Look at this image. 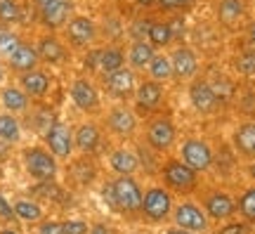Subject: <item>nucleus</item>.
<instances>
[{
	"label": "nucleus",
	"instance_id": "nucleus-1",
	"mask_svg": "<svg viewBox=\"0 0 255 234\" xmlns=\"http://www.w3.org/2000/svg\"><path fill=\"white\" fill-rule=\"evenodd\" d=\"M111 192H114V201H116L123 211H137V208H142L139 187H137V182L130 180L128 175H123L119 182H114V185H111Z\"/></svg>",
	"mask_w": 255,
	"mask_h": 234
},
{
	"label": "nucleus",
	"instance_id": "nucleus-2",
	"mask_svg": "<svg viewBox=\"0 0 255 234\" xmlns=\"http://www.w3.org/2000/svg\"><path fill=\"white\" fill-rule=\"evenodd\" d=\"M26 168L33 178H38V180H50L57 171V163H55V159H52L47 152H43V149H28L26 152Z\"/></svg>",
	"mask_w": 255,
	"mask_h": 234
},
{
	"label": "nucleus",
	"instance_id": "nucleus-3",
	"mask_svg": "<svg viewBox=\"0 0 255 234\" xmlns=\"http://www.w3.org/2000/svg\"><path fill=\"white\" fill-rule=\"evenodd\" d=\"M182 156L184 163L194 168V171H206L213 161V154H210V147L201 140H187L182 147Z\"/></svg>",
	"mask_w": 255,
	"mask_h": 234
},
{
	"label": "nucleus",
	"instance_id": "nucleus-4",
	"mask_svg": "<svg viewBox=\"0 0 255 234\" xmlns=\"http://www.w3.org/2000/svg\"><path fill=\"white\" fill-rule=\"evenodd\" d=\"M71 9H73L71 0H52V2H47L45 7L40 9V21L47 28H59L64 24H69Z\"/></svg>",
	"mask_w": 255,
	"mask_h": 234
},
{
	"label": "nucleus",
	"instance_id": "nucleus-5",
	"mask_svg": "<svg viewBox=\"0 0 255 234\" xmlns=\"http://www.w3.org/2000/svg\"><path fill=\"white\" fill-rule=\"evenodd\" d=\"M66 36H69V40H71L73 45L83 47V45H90L92 40H95L97 28H95V24L88 17H73L66 24Z\"/></svg>",
	"mask_w": 255,
	"mask_h": 234
},
{
	"label": "nucleus",
	"instance_id": "nucleus-6",
	"mask_svg": "<svg viewBox=\"0 0 255 234\" xmlns=\"http://www.w3.org/2000/svg\"><path fill=\"white\" fill-rule=\"evenodd\" d=\"M45 140H47V147L50 152L55 156H69L71 154V147H73V137H71V130L64 126V123H55L45 133Z\"/></svg>",
	"mask_w": 255,
	"mask_h": 234
},
{
	"label": "nucleus",
	"instance_id": "nucleus-7",
	"mask_svg": "<svg viewBox=\"0 0 255 234\" xmlns=\"http://www.w3.org/2000/svg\"><path fill=\"white\" fill-rule=\"evenodd\" d=\"M104 83H107V90L114 95V97H128L130 92H132V88H135V73L130 71V69H116V71L107 73V78H104Z\"/></svg>",
	"mask_w": 255,
	"mask_h": 234
},
{
	"label": "nucleus",
	"instance_id": "nucleus-8",
	"mask_svg": "<svg viewBox=\"0 0 255 234\" xmlns=\"http://www.w3.org/2000/svg\"><path fill=\"white\" fill-rule=\"evenodd\" d=\"M165 180L168 185L175 189H191L194 187V182H196V171L189 168L187 163H168L165 166Z\"/></svg>",
	"mask_w": 255,
	"mask_h": 234
},
{
	"label": "nucleus",
	"instance_id": "nucleus-9",
	"mask_svg": "<svg viewBox=\"0 0 255 234\" xmlns=\"http://www.w3.org/2000/svg\"><path fill=\"white\" fill-rule=\"evenodd\" d=\"M189 97H191V104H194V109L196 111H201V114H213L215 111V107H218V95L213 92V88H210L208 83H194L189 90Z\"/></svg>",
	"mask_w": 255,
	"mask_h": 234
},
{
	"label": "nucleus",
	"instance_id": "nucleus-10",
	"mask_svg": "<svg viewBox=\"0 0 255 234\" xmlns=\"http://www.w3.org/2000/svg\"><path fill=\"white\" fill-rule=\"evenodd\" d=\"M170 62H173V76L177 78H194V73L199 69V62H196V54L191 52L189 47H177L170 57Z\"/></svg>",
	"mask_w": 255,
	"mask_h": 234
},
{
	"label": "nucleus",
	"instance_id": "nucleus-11",
	"mask_svg": "<svg viewBox=\"0 0 255 234\" xmlns=\"http://www.w3.org/2000/svg\"><path fill=\"white\" fill-rule=\"evenodd\" d=\"M71 99H73V104H76L78 109H83V111H90V109H95V107H97V102H100L95 85H92L90 81H85V78L73 81V85H71Z\"/></svg>",
	"mask_w": 255,
	"mask_h": 234
},
{
	"label": "nucleus",
	"instance_id": "nucleus-12",
	"mask_svg": "<svg viewBox=\"0 0 255 234\" xmlns=\"http://www.w3.org/2000/svg\"><path fill=\"white\" fill-rule=\"evenodd\" d=\"M146 137H149L151 147H156V149H168L175 140V126L168 118H158V121H154V123L149 126Z\"/></svg>",
	"mask_w": 255,
	"mask_h": 234
},
{
	"label": "nucleus",
	"instance_id": "nucleus-13",
	"mask_svg": "<svg viewBox=\"0 0 255 234\" xmlns=\"http://www.w3.org/2000/svg\"><path fill=\"white\" fill-rule=\"evenodd\" d=\"M142 208H144V213L149 218L161 220V218H165L168 211H170V197L165 194L163 189H151V192H146L144 201H142Z\"/></svg>",
	"mask_w": 255,
	"mask_h": 234
},
{
	"label": "nucleus",
	"instance_id": "nucleus-14",
	"mask_svg": "<svg viewBox=\"0 0 255 234\" xmlns=\"http://www.w3.org/2000/svg\"><path fill=\"white\" fill-rule=\"evenodd\" d=\"M175 218H177V225H182V230H189V232H203L208 227L206 216L191 204H184V206L177 208Z\"/></svg>",
	"mask_w": 255,
	"mask_h": 234
},
{
	"label": "nucleus",
	"instance_id": "nucleus-15",
	"mask_svg": "<svg viewBox=\"0 0 255 234\" xmlns=\"http://www.w3.org/2000/svg\"><path fill=\"white\" fill-rule=\"evenodd\" d=\"M21 88L26 95H33V97H43L50 88V76L40 69H31L21 76Z\"/></svg>",
	"mask_w": 255,
	"mask_h": 234
},
{
	"label": "nucleus",
	"instance_id": "nucleus-16",
	"mask_svg": "<svg viewBox=\"0 0 255 234\" xmlns=\"http://www.w3.org/2000/svg\"><path fill=\"white\" fill-rule=\"evenodd\" d=\"M135 126H137V121L130 109L119 107L109 114V128L114 133H119V135H130V133L135 130Z\"/></svg>",
	"mask_w": 255,
	"mask_h": 234
},
{
	"label": "nucleus",
	"instance_id": "nucleus-17",
	"mask_svg": "<svg viewBox=\"0 0 255 234\" xmlns=\"http://www.w3.org/2000/svg\"><path fill=\"white\" fill-rule=\"evenodd\" d=\"M38 50H33L31 45H19L17 52L9 57V66L14 69V71H31V69H36L38 64Z\"/></svg>",
	"mask_w": 255,
	"mask_h": 234
},
{
	"label": "nucleus",
	"instance_id": "nucleus-18",
	"mask_svg": "<svg viewBox=\"0 0 255 234\" xmlns=\"http://www.w3.org/2000/svg\"><path fill=\"white\" fill-rule=\"evenodd\" d=\"M38 57L45 59V62H50V64H59L66 59V47H64L57 38L47 36L38 43Z\"/></svg>",
	"mask_w": 255,
	"mask_h": 234
},
{
	"label": "nucleus",
	"instance_id": "nucleus-19",
	"mask_svg": "<svg viewBox=\"0 0 255 234\" xmlns=\"http://www.w3.org/2000/svg\"><path fill=\"white\" fill-rule=\"evenodd\" d=\"M218 14H220V21H225L227 26H234L246 14V2L244 0H222L218 7Z\"/></svg>",
	"mask_w": 255,
	"mask_h": 234
},
{
	"label": "nucleus",
	"instance_id": "nucleus-20",
	"mask_svg": "<svg viewBox=\"0 0 255 234\" xmlns=\"http://www.w3.org/2000/svg\"><path fill=\"white\" fill-rule=\"evenodd\" d=\"M163 97V88H161V83L158 81H144L139 88H137V102H139V107H156L158 102Z\"/></svg>",
	"mask_w": 255,
	"mask_h": 234
},
{
	"label": "nucleus",
	"instance_id": "nucleus-21",
	"mask_svg": "<svg viewBox=\"0 0 255 234\" xmlns=\"http://www.w3.org/2000/svg\"><path fill=\"white\" fill-rule=\"evenodd\" d=\"M154 45L151 43H144V40H135L132 47H130V52H128V59L130 64L135 66V69H146L149 62L154 59Z\"/></svg>",
	"mask_w": 255,
	"mask_h": 234
},
{
	"label": "nucleus",
	"instance_id": "nucleus-22",
	"mask_svg": "<svg viewBox=\"0 0 255 234\" xmlns=\"http://www.w3.org/2000/svg\"><path fill=\"white\" fill-rule=\"evenodd\" d=\"M111 168L121 173V175H130V173H135L139 168V161H137V156L132 152L119 149V152L111 154Z\"/></svg>",
	"mask_w": 255,
	"mask_h": 234
},
{
	"label": "nucleus",
	"instance_id": "nucleus-23",
	"mask_svg": "<svg viewBox=\"0 0 255 234\" xmlns=\"http://www.w3.org/2000/svg\"><path fill=\"white\" fill-rule=\"evenodd\" d=\"M234 144L241 154L246 156H255V123H244L234 133Z\"/></svg>",
	"mask_w": 255,
	"mask_h": 234
},
{
	"label": "nucleus",
	"instance_id": "nucleus-24",
	"mask_svg": "<svg viewBox=\"0 0 255 234\" xmlns=\"http://www.w3.org/2000/svg\"><path fill=\"white\" fill-rule=\"evenodd\" d=\"M123 52L119 47H107V50H100V62H97V71L102 73H111L123 66Z\"/></svg>",
	"mask_w": 255,
	"mask_h": 234
},
{
	"label": "nucleus",
	"instance_id": "nucleus-25",
	"mask_svg": "<svg viewBox=\"0 0 255 234\" xmlns=\"http://www.w3.org/2000/svg\"><path fill=\"white\" fill-rule=\"evenodd\" d=\"M0 99H2V107L7 111H26L28 107V95L19 88H5Z\"/></svg>",
	"mask_w": 255,
	"mask_h": 234
},
{
	"label": "nucleus",
	"instance_id": "nucleus-26",
	"mask_svg": "<svg viewBox=\"0 0 255 234\" xmlns=\"http://www.w3.org/2000/svg\"><path fill=\"white\" fill-rule=\"evenodd\" d=\"M76 144H78L81 152H92L100 144V130H97V126L85 123V126L78 128L76 130Z\"/></svg>",
	"mask_w": 255,
	"mask_h": 234
},
{
	"label": "nucleus",
	"instance_id": "nucleus-27",
	"mask_svg": "<svg viewBox=\"0 0 255 234\" xmlns=\"http://www.w3.org/2000/svg\"><path fill=\"white\" fill-rule=\"evenodd\" d=\"M146 69L151 73V78L158 83L173 78V62H170V57H165V54H154V59L149 62Z\"/></svg>",
	"mask_w": 255,
	"mask_h": 234
},
{
	"label": "nucleus",
	"instance_id": "nucleus-28",
	"mask_svg": "<svg viewBox=\"0 0 255 234\" xmlns=\"http://www.w3.org/2000/svg\"><path fill=\"white\" fill-rule=\"evenodd\" d=\"M206 208H208V213L213 218H229L232 213H234V201L229 197H225V194H215V197L208 199V204H206Z\"/></svg>",
	"mask_w": 255,
	"mask_h": 234
},
{
	"label": "nucleus",
	"instance_id": "nucleus-29",
	"mask_svg": "<svg viewBox=\"0 0 255 234\" xmlns=\"http://www.w3.org/2000/svg\"><path fill=\"white\" fill-rule=\"evenodd\" d=\"M21 135L19 121L12 114H0V140L2 142H17Z\"/></svg>",
	"mask_w": 255,
	"mask_h": 234
},
{
	"label": "nucleus",
	"instance_id": "nucleus-30",
	"mask_svg": "<svg viewBox=\"0 0 255 234\" xmlns=\"http://www.w3.org/2000/svg\"><path fill=\"white\" fill-rule=\"evenodd\" d=\"M149 43L154 47H165L173 43V33H170V26L168 24H151V31H149Z\"/></svg>",
	"mask_w": 255,
	"mask_h": 234
},
{
	"label": "nucleus",
	"instance_id": "nucleus-31",
	"mask_svg": "<svg viewBox=\"0 0 255 234\" xmlns=\"http://www.w3.org/2000/svg\"><path fill=\"white\" fill-rule=\"evenodd\" d=\"M21 21V9L17 0H0V24H14Z\"/></svg>",
	"mask_w": 255,
	"mask_h": 234
},
{
	"label": "nucleus",
	"instance_id": "nucleus-32",
	"mask_svg": "<svg viewBox=\"0 0 255 234\" xmlns=\"http://www.w3.org/2000/svg\"><path fill=\"white\" fill-rule=\"evenodd\" d=\"M21 45V40H19L17 33H12V31H0V57H12V54L17 52V47Z\"/></svg>",
	"mask_w": 255,
	"mask_h": 234
},
{
	"label": "nucleus",
	"instance_id": "nucleus-33",
	"mask_svg": "<svg viewBox=\"0 0 255 234\" xmlns=\"http://www.w3.org/2000/svg\"><path fill=\"white\" fill-rule=\"evenodd\" d=\"M14 213L21 220H38L40 218V208L36 204H31V201H19L17 206H14Z\"/></svg>",
	"mask_w": 255,
	"mask_h": 234
},
{
	"label": "nucleus",
	"instance_id": "nucleus-34",
	"mask_svg": "<svg viewBox=\"0 0 255 234\" xmlns=\"http://www.w3.org/2000/svg\"><path fill=\"white\" fill-rule=\"evenodd\" d=\"M237 69L244 76H255V52H244L237 59Z\"/></svg>",
	"mask_w": 255,
	"mask_h": 234
},
{
	"label": "nucleus",
	"instance_id": "nucleus-35",
	"mask_svg": "<svg viewBox=\"0 0 255 234\" xmlns=\"http://www.w3.org/2000/svg\"><path fill=\"white\" fill-rule=\"evenodd\" d=\"M239 208H241V213H244L248 220H255V189H251V192H246V194L241 197Z\"/></svg>",
	"mask_w": 255,
	"mask_h": 234
},
{
	"label": "nucleus",
	"instance_id": "nucleus-36",
	"mask_svg": "<svg viewBox=\"0 0 255 234\" xmlns=\"http://www.w3.org/2000/svg\"><path fill=\"white\" fill-rule=\"evenodd\" d=\"M149 31H151V21L149 19H137L130 26V36L135 40H144V38H149Z\"/></svg>",
	"mask_w": 255,
	"mask_h": 234
},
{
	"label": "nucleus",
	"instance_id": "nucleus-37",
	"mask_svg": "<svg viewBox=\"0 0 255 234\" xmlns=\"http://www.w3.org/2000/svg\"><path fill=\"white\" fill-rule=\"evenodd\" d=\"M55 123L57 121H55V116H52V111H47V109H40V111H38V116H36V130L38 133H47Z\"/></svg>",
	"mask_w": 255,
	"mask_h": 234
},
{
	"label": "nucleus",
	"instance_id": "nucleus-38",
	"mask_svg": "<svg viewBox=\"0 0 255 234\" xmlns=\"http://www.w3.org/2000/svg\"><path fill=\"white\" fill-rule=\"evenodd\" d=\"M156 2L163 9H184V7H189L194 0H156Z\"/></svg>",
	"mask_w": 255,
	"mask_h": 234
},
{
	"label": "nucleus",
	"instance_id": "nucleus-39",
	"mask_svg": "<svg viewBox=\"0 0 255 234\" xmlns=\"http://www.w3.org/2000/svg\"><path fill=\"white\" fill-rule=\"evenodd\" d=\"M64 232L66 234H85L88 232V225L81 223V220H71V223H64Z\"/></svg>",
	"mask_w": 255,
	"mask_h": 234
},
{
	"label": "nucleus",
	"instance_id": "nucleus-40",
	"mask_svg": "<svg viewBox=\"0 0 255 234\" xmlns=\"http://www.w3.org/2000/svg\"><path fill=\"white\" fill-rule=\"evenodd\" d=\"M170 33H173V40L175 38H182V33H184V21H182V17H177V19H173L170 24Z\"/></svg>",
	"mask_w": 255,
	"mask_h": 234
},
{
	"label": "nucleus",
	"instance_id": "nucleus-41",
	"mask_svg": "<svg viewBox=\"0 0 255 234\" xmlns=\"http://www.w3.org/2000/svg\"><path fill=\"white\" fill-rule=\"evenodd\" d=\"M218 234H248V227H246V225H239V223H234V225L222 227Z\"/></svg>",
	"mask_w": 255,
	"mask_h": 234
},
{
	"label": "nucleus",
	"instance_id": "nucleus-42",
	"mask_svg": "<svg viewBox=\"0 0 255 234\" xmlns=\"http://www.w3.org/2000/svg\"><path fill=\"white\" fill-rule=\"evenodd\" d=\"M40 234H66V232H64V225H59V223H45L40 227Z\"/></svg>",
	"mask_w": 255,
	"mask_h": 234
},
{
	"label": "nucleus",
	"instance_id": "nucleus-43",
	"mask_svg": "<svg viewBox=\"0 0 255 234\" xmlns=\"http://www.w3.org/2000/svg\"><path fill=\"white\" fill-rule=\"evenodd\" d=\"M0 216H5V218H12V208L7 206V201L0 197Z\"/></svg>",
	"mask_w": 255,
	"mask_h": 234
},
{
	"label": "nucleus",
	"instance_id": "nucleus-44",
	"mask_svg": "<svg viewBox=\"0 0 255 234\" xmlns=\"http://www.w3.org/2000/svg\"><path fill=\"white\" fill-rule=\"evenodd\" d=\"M90 234H109V232H107V227L95 225V227H92V232H90Z\"/></svg>",
	"mask_w": 255,
	"mask_h": 234
},
{
	"label": "nucleus",
	"instance_id": "nucleus-45",
	"mask_svg": "<svg viewBox=\"0 0 255 234\" xmlns=\"http://www.w3.org/2000/svg\"><path fill=\"white\" fill-rule=\"evenodd\" d=\"M47 2H52V0H33V5H36L38 9H43L47 5Z\"/></svg>",
	"mask_w": 255,
	"mask_h": 234
},
{
	"label": "nucleus",
	"instance_id": "nucleus-46",
	"mask_svg": "<svg viewBox=\"0 0 255 234\" xmlns=\"http://www.w3.org/2000/svg\"><path fill=\"white\" fill-rule=\"evenodd\" d=\"M137 5H142V7H149V5H154L156 0H135Z\"/></svg>",
	"mask_w": 255,
	"mask_h": 234
},
{
	"label": "nucleus",
	"instance_id": "nucleus-47",
	"mask_svg": "<svg viewBox=\"0 0 255 234\" xmlns=\"http://www.w3.org/2000/svg\"><path fill=\"white\" fill-rule=\"evenodd\" d=\"M168 234H191L189 230H173V232H168Z\"/></svg>",
	"mask_w": 255,
	"mask_h": 234
},
{
	"label": "nucleus",
	"instance_id": "nucleus-48",
	"mask_svg": "<svg viewBox=\"0 0 255 234\" xmlns=\"http://www.w3.org/2000/svg\"><path fill=\"white\" fill-rule=\"evenodd\" d=\"M251 38H253V40H255V24H253V26H251Z\"/></svg>",
	"mask_w": 255,
	"mask_h": 234
},
{
	"label": "nucleus",
	"instance_id": "nucleus-49",
	"mask_svg": "<svg viewBox=\"0 0 255 234\" xmlns=\"http://www.w3.org/2000/svg\"><path fill=\"white\" fill-rule=\"evenodd\" d=\"M2 76H5V73H2V64H0V81H2Z\"/></svg>",
	"mask_w": 255,
	"mask_h": 234
},
{
	"label": "nucleus",
	"instance_id": "nucleus-50",
	"mask_svg": "<svg viewBox=\"0 0 255 234\" xmlns=\"http://www.w3.org/2000/svg\"><path fill=\"white\" fill-rule=\"evenodd\" d=\"M251 175H253V178H255V166H253V168H251Z\"/></svg>",
	"mask_w": 255,
	"mask_h": 234
},
{
	"label": "nucleus",
	"instance_id": "nucleus-51",
	"mask_svg": "<svg viewBox=\"0 0 255 234\" xmlns=\"http://www.w3.org/2000/svg\"><path fill=\"white\" fill-rule=\"evenodd\" d=\"M2 234H14V232H2Z\"/></svg>",
	"mask_w": 255,
	"mask_h": 234
},
{
	"label": "nucleus",
	"instance_id": "nucleus-52",
	"mask_svg": "<svg viewBox=\"0 0 255 234\" xmlns=\"http://www.w3.org/2000/svg\"><path fill=\"white\" fill-rule=\"evenodd\" d=\"M0 31H2V28H0Z\"/></svg>",
	"mask_w": 255,
	"mask_h": 234
}]
</instances>
